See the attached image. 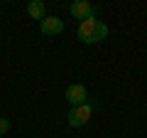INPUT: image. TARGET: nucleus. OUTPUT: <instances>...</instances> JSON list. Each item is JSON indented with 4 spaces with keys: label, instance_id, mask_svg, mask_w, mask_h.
<instances>
[{
    "label": "nucleus",
    "instance_id": "0eeeda50",
    "mask_svg": "<svg viewBox=\"0 0 147 138\" xmlns=\"http://www.w3.org/2000/svg\"><path fill=\"white\" fill-rule=\"evenodd\" d=\"M7 131H10V121H7V118H0V136L7 133Z\"/></svg>",
    "mask_w": 147,
    "mask_h": 138
},
{
    "label": "nucleus",
    "instance_id": "39448f33",
    "mask_svg": "<svg viewBox=\"0 0 147 138\" xmlns=\"http://www.w3.org/2000/svg\"><path fill=\"white\" fill-rule=\"evenodd\" d=\"M39 30L44 32V35H59V32L64 30V20H59V17H44L42 22H39Z\"/></svg>",
    "mask_w": 147,
    "mask_h": 138
},
{
    "label": "nucleus",
    "instance_id": "6e6552de",
    "mask_svg": "<svg viewBox=\"0 0 147 138\" xmlns=\"http://www.w3.org/2000/svg\"><path fill=\"white\" fill-rule=\"evenodd\" d=\"M0 138H3V136H0Z\"/></svg>",
    "mask_w": 147,
    "mask_h": 138
},
{
    "label": "nucleus",
    "instance_id": "20e7f679",
    "mask_svg": "<svg viewBox=\"0 0 147 138\" xmlns=\"http://www.w3.org/2000/svg\"><path fill=\"white\" fill-rule=\"evenodd\" d=\"M86 99H88V91L84 84H71L66 89V101L71 106H81V104H86Z\"/></svg>",
    "mask_w": 147,
    "mask_h": 138
},
{
    "label": "nucleus",
    "instance_id": "f257e3e1",
    "mask_svg": "<svg viewBox=\"0 0 147 138\" xmlns=\"http://www.w3.org/2000/svg\"><path fill=\"white\" fill-rule=\"evenodd\" d=\"M79 40L84 44H96V42H100V40H105L108 37V25L105 22H100V20H96V17H88V20H84L79 25Z\"/></svg>",
    "mask_w": 147,
    "mask_h": 138
},
{
    "label": "nucleus",
    "instance_id": "7ed1b4c3",
    "mask_svg": "<svg viewBox=\"0 0 147 138\" xmlns=\"http://www.w3.org/2000/svg\"><path fill=\"white\" fill-rule=\"evenodd\" d=\"M71 15L84 22V20L96 15V5H91L88 0H76V3H71Z\"/></svg>",
    "mask_w": 147,
    "mask_h": 138
},
{
    "label": "nucleus",
    "instance_id": "423d86ee",
    "mask_svg": "<svg viewBox=\"0 0 147 138\" xmlns=\"http://www.w3.org/2000/svg\"><path fill=\"white\" fill-rule=\"evenodd\" d=\"M27 12H30V17H34V20H39V22L47 17V12H44V3H42V0H32L30 5H27Z\"/></svg>",
    "mask_w": 147,
    "mask_h": 138
},
{
    "label": "nucleus",
    "instance_id": "f03ea898",
    "mask_svg": "<svg viewBox=\"0 0 147 138\" xmlns=\"http://www.w3.org/2000/svg\"><path fill=\"white\" fill-rule=\"evenodd\" d=\"M91 116H93V104H81V106H71V111H69V123H71L74 128H81L86 126V123L91 121Z\"/></svg>",
    "mask_w": 147,
    "mask_h": 138
}]
</instances>
